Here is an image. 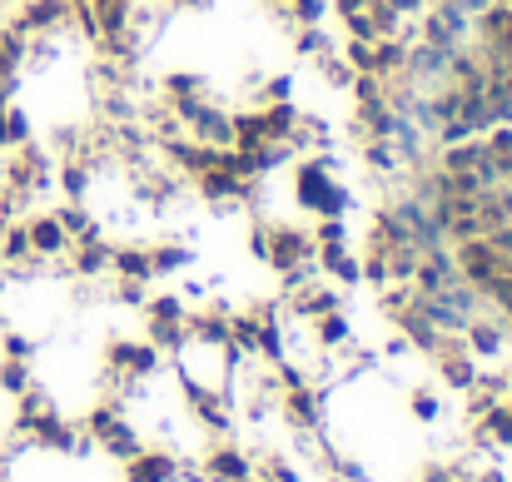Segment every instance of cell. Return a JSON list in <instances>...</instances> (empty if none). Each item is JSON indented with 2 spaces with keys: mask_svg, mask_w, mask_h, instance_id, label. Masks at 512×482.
<instances>
[{
  "mask_svg": "<svg viewBox=\"0 0 512 482\" xmlns=\"http://www.w3.org/2000/svg\"><path fill=\"white\" fill-rule=\"evenodd\" d=\"M25 219V234H30V254L40 259V264H60L65 254H70V234H65V224L55 219V209L45 204H35V209H25L20 214Z\"/></svg>",
  "mask_w": 512,
  "mask_h": 482,
  "instance_id": "obj_7",
  "label": "cell"
},
{
  "mask_svg": "<svg viewBox=\"0 0 512 482\" xmlns=\"http://www.w3.org/2000/svg\"><path fill=\"white\" fill-rule=\"evenodd\" d=\"M204 95H214L204 70H165L160 75V105H170V110L184 100H204Z\"/></svg>",
  "mask_w": 512,
  "mask_h": 482,
  "instance_id": "obj_12",
  "label": "cell"
},
{
  "mask_svg": "<svg viewBox=\"0 0 512 482\" xmlns=\"http://www.w3.org/2000/svg\"><path fill=\"white\" fill-rule=\"evenodd\" d=\"M373 0H329V20H348V15H363Z\"/></svg>",
  "mask_w": 512,
  "mask_h": 482,
  "instance_id": "obj_29",
  "label": "cell"
},
{
  "mask_svg": "<svg viewBox=\"0 0 512 482\" xmlns=\"http://www.w3.org/2000/svg\"><path fill=\"white\" fill-rule=\"evenodd\" d=\"M35 140V120H30V110L15 100V105H5V115H0V150H15V145H30Z\"/></svg>",
  "mask_w": 512,
  "mask_h": 482,
  "instance_id": "obj_20",
  "label": "cell"
},
{
  "mask_svg": "<svg viewBox=\"0 0 512 482\" xmlns=\"http://www.w3.org/2000/svg\"><path fill=\"white\" fill-rule=\"evenodd\" d=\"M309 338H314V348H319V353L343 358V353L358 343V333H353V314H348V309H329V314L309 319Z\"/></svg>",
  "mask_w": 512,
  "mask_h": 482,
  "instance_id": "obj_11",
  "label": "cell"
},
{
  "mask_svg": "<svg viewBox=\"0 0 512 482\" xmlns=\"http://www.w3.org/2000/svg\"><path fill=\"white\" fill-rule=\"evenodd\" d=\"M314 254H319V244H314L309 224H299V219H269V229H264V269L289 274V269L314 264Z\"/></svg>",
  "mask_w": 512,
  "mask_h": 482,
  "instance_id": "obj_2",
  "label": "cell"
},
{
  "mask_svg": "<svg viewBox=\"0 0 512 482\" xmlns=\"http://www.w3.org/2000/svg\"><path fill=\"white\" fill-rule=\"evenodd\" d=\"M160 10H204L209 0H155Z\"/></svg>",
  "mask_w": 512,
  "mask_h": 482,
  "instance_id": "obj_30",
  "label": "cell"
},
{
  "mask_svg": "<svg viewBox=\"0 0 512 482\" xmlns=\"http://www.w3.org/2000/svg\"><path fill=\"white\" fill-rule=\"evenodd\" d=\"M339 40L324 30V25H294V50L304 55V60H319V55H329Z\"/></svg>",
  "mask_w": 512,
  "mask_h": 482,
  "instance_id": "obj_22",
  "label": "cell"
},
{
  "mask_svg": "<svg viewBox=\"0 0 512 482\" xmlns=\"http://www.w3.org/2000/svg\"><path fill=\"white\" fill-rule=\"evenodd\" d=\"M259 110H264V140L269 145H289V135L299 130L304 105L299 100H279V105H259Z\"/></svg>",
  "mask_w": 512,
  "mask_h": 482,
  "instance_id": "obj_17",
  "label": "cell"
},
{
  "mask_svg": "<svg viewBox=\"0 0 512 482\" xmlns=\"http://www.w3.org/2000/svg\"><path fill=\"white\" fill-rule=\"evenodd\" d=\"M358 164L373 174V179H398L403 174V155L393 140H363L358 145Z\"/></svg>",
  "mask_w": 512,
  "mask_h": 482,
  "instance_id": "obj_15",
  "label": "cell"
},
{
  "mask_svg": "<svg viewBox=\"0 0 512 482\" xmlns=\"http://www.w3.org/2000/svg\"><path fill=\"white\" fill-rule=\"evenodd\" d=\"M145 443H150V438H145V433H140L130 418H120V423H115V428H110V433L95 443V453H105L110 463H130V458H135Z\"/></svg>",
  "mask_w": 512,
  "mask_h": 482,
  "instance_id": "obj_14",
  "label": "cell"
},
{
  "mask_svg": "<svg viewBox=\"0 0 512 482\" xmlns=\"http://www.w3.org/2000/svg\"><path fill=\"white\" fill-rule=\"evenodd\" d=\"M30 383H35V368H30V363H20V358H0V398H5V403L20 398Z\"/></svg>",
  "mask_w": 512,
  "mask_h": 482,
  "instance_id": "obj_23",
  "label": "cell"
},
{
  "mask_svg": "<svg viewBox=\"0 0 512 482\" xmlns=\"http://www.w3.org/2000/svg\"><path fill=\"white\" fill-rule=\"evenodd\" d=\"M443 393L433 388V383H413L408 388V418L413 423H423V428H433V423H443Z\"/></svg>",
  "mask_w": 512,
  "mask_h": 482,
  "instance_id": "obj_18",
  "label": "cell"
},
{
  "mask_svg": "<svg viewBox=\"0 0 512 482\" xmlns=\"http://www.w3.org/2000/svg\"><path fill=\"white\" fill-rule=\"evenodd\" d=\"M339 164L343 160L334 150L289 160V199L299 214H309V219H348L353 214V189L339 179Z\"/></svg>",
  "mask_w": 512,
  "mask_h": 482,
  "instance_id": "obj_1",
  "label": "cell"
},
{
  "mask_svg": "<svg viewBox=\"0 0 512 482\" xmlns=\"http://www.w3.org/2000/svg\"><path fill=\"white\" fill-rule=\"evenodd\" d=\"M110 279H145V284H155V274H150V244L145 239L115 244L110 249Z\"/></svg>",
  "mask_w": 512,
  "mask_h": 482,
  "instance_id": "obj_13",
  "label": "cell"
},
{
  "mask_svg": "<svg viewBox=\"0 0 512 482\" xmlns=\"http://www.w3.org/2000/svg\"><path fill=\"white\" fill-rule=\"evenodd\" d=\"M179 468L184 458L165 448V443H145L130 463H120V478L125 482H179Z\"/></svg>",
  "mask_w": 512,
  "mask_h": 482,
  "instance_id": "obj_9",
  "label": "cell"
},
{
  "mask_svg": "<svg viewBox=\"0 0 512 482\" xmlns=\"http://www.w3.org/2000/svg\"><path fill=\"white\" fill-rule=\"evenodd\" d=\"M314 269H319V279L339 284L343 294L363 289V259H358V249H353V244H319Z\"/></svg>",
  "mask_w": 512,
  "mask_h": 482,
  "instance_id": "obj_10",
  "label": "cell"
},
{
  "mask_svg": "<svg viewBox=\"0 0 512 482\" xmlns=\"http://www.w3.org/2000/svg\"><path fill=\"white\" fill-rule=\"evenodd\" d=\"M329 393L319 383H299V388H284L279 403H274V418L289 428V433H324L329 423Z\"/></svg>",
  "mask_w": 512,
  "mask_h": 482,
  "instance_id": "obj_4",
  "label": "cell"
},
{
  "mask_svg": "<svg viewBox=\"0 0 512 482\" xmlns=\"http://www.w3.org/2000/svg\"><path fill=\"white\" fill-rule=\"evenodd\" d=\"M35 348H40V343H35L30 333H20V328H10V323L0 328V358H20V363H35Z\"/></svg>",
  "mask_w": 512,
  "mask_h": 482,
  "instance_id": "obj_24",
  "label": "cell"
},
{
  "mask_svg": "<svg viewBox=\"0 0 512 482\" xmlns=\"http://www.w3.org/2000/svg\"><path fill=\"white\" fill-rule=\"evenodd\" d=\"M309 234H314V244H353L348 239V219H314Z\"/></svg>",
  "mask_w": 512,
  "mask_h": 482,
  "instance_id": "obj_26",
  "label": "cell"
},
{
  "mask_svg": "<svg viewBox=\"0 0 512 482\" xmlns=\"http://www.w3.org/2000/svg\"><path fill=\"white\" fill-rule=\"evenodd\" d=\"M458 473H453V463H443V458H433V463H423L418 468V478L413 482H453Z\"/></svg>",
  "mask_w": 512,
  "mask_h": 482,
  "instance_id": "obj_27",
  "label": "cell"
},
{
  "mask_svg": "<svg viewBox=\"0 0 512 482\" xmlns=\"http://www.w3.org/2000/svg\"><path fill=\"white\" fill-rule=\"evenodd\" d=\"M458 338H463V348H468L478 363H503V358H508V348H512L508 343V323L498 319L493 309L473 314V319L463 323V333H458Z\"/></svg>",
  "mask_w": 512,
  "mask_h": 482,
  "instance_id": "obj_8",
  "label": "cell"
},
{
  "mask_svg": "<svg viewBox=\"0 0 512 482\" xmlns=\"http://www.w3.org/2000/svg\"><path fill=\"white\" fill-rule=\"evenodd\" d=\"M428 363H433V373H438V388H448V393H468L473 383H478V358L463 348V338L458 333H443V343L428 353Z\"/></svg>",
  "mask_w": 512,
  "mask_h": 482,
  "instance_id": "obj_5",
  "label": "cell"
},
{
  "mask_svg": "<svg viewBox=\"0 0 512 482\" xmlns=\"http://www.w3.org/2000/svg\"><path fill=\"white\" fill-rule=\"evenodd\" d=\"M433 5H443V0H423V10H433Z\"/></svg>",
  "mask_w": 512,
  "mask_h": 482,
  "instance_id": "obj_32",
  "label": "cell"
},
{
  "mask_svg": "<svg viewBox=\"0 0 512 482\" xmlns=\"http://www.w3.org/2000/svg\"><path fill=\"white\" fill-rule=\"evenodd\" d=\"M105 294H110V304H125V309L140 314V304L150 299V284H145V279H115Z\"/></svg>",
  "mask_w": 512,
  "mask_h": 482,
  "instance_id": "obj_25",
  "label": "cell"
},
{
  "mask_svg": "<svg viewBox=\"0 0 512 482\" xmlns=\"http://www.w3.org/2000/svg\"><path fill=\"white\" fill-rule=\"evenodd\" d=\"M448 259H453V269H458V279L463 284H473L478 294L503 274V264H508V254L488 239V234H473V239H458V244H448Z\"/></svg>",
  "mask_w": 512,
  "mask_h": 482,
  "instance_id": "obj_3",
  "label": "cell"
},
{
  "mask_svg": "<svg viewBox=\"0 0 512 482\" xmlns=\"http://www.w3.org/2000/svg\"><path fill=\"white\" fill-rule=\"evenodd\" d=\"M453 482H473V478H453Z\"/></svg>",
  "mask_w": 512,
  "mask_h": 482,
  "instance_id": "obj_33",
  "label": "cell"
},
{
  "mask_svg": "<svg viewBox=\"0 0 512 482\" xmlns=\"http://www.w3.org/2000/svg\"><path fill=\"white\" fill-rule=\"evenodd\" d=\"M194 264V249L184 244V239H160V244H150V274L155 279H174V274H184Z\"/></svg>",
  "mask_w": 512,
  "mask_h": 482,
  "instance_id": "obj_16",
  "label": "cell"
},
{
  "mask_svg": "<svg viewBox=\"0 0 512 482\" xmlns=\"http://www.w3.org/2000/svg\"><path fill=\"white\" fill-rule=\"evenodd\" d=\"M498 204H503V214L512 219V184H498Z\"/></svg>",
  "mask_w": 512,
  "mask_h": 482,
  "instance_id": "obj_31",
  "label": "cell"
},
{
  "mask_svg": "<svg viewBox=\"0 0 512 482\" xmlns=\"http://www.w3.org/2000/svg\"><path fill=\"white\" fill-rule=\"evenodd\" d=\"M184 314H189V304H184V294L179 289H150V299L140 304V319L150 323H184Z\"/></svg>",
  "mask_w": 512,
  "mask_h": 482,
  "instance_id": "obj_19",
  "label": "cell"
},
{
  "mask_svg": "<svg viewBox=\"0 0 512 482\" xmlns=\"http://www.w3.org/2000/svg\"><path fill=\"white\" fill-rule=\"evenodd\" d=\"M408 353H413V343H408V338H403L398 328H393V333H388V338L378 343V358H408Z\"/></svg>",
  "mask_w": 512,
  "mask_h": 482,
  "instance_id": "obj_28",
  "label": "cell"
},
{
  "mask_svg": "<svg viewBox=\"0 0 512 482\" xmlns=\"http://www.w3.org/2000/svg\"><path fill=\"white\" fill-rule=\"evenodd\" d=\"M199 473L209 482H244L254 478V453L234 438H209L199 453Z\"/></svg>",
  "mask_w": 512,
  "mask_h": 482,
  "instance_id": "obj_6",
  "label": "cell"
},
{
  "mask_svg": "<svg viewBox=\"0 0 512 482\" xmlns=\"http://www.w3.org/2000/svg\"><path fill=\"white\" fill-rule=\"evenodd\" d=\"M254 478L259 482H304V468L289 453H254Z\"/></svg>",
  "mask_w": 512,
  "mask_h": 482,
  "instance_id": "obj_21",
  "label": "cell"
}]
</instances>
